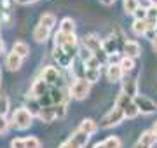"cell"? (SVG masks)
<instances>
[{
  "mask_svg": "<svg viewBox=\"0 0 157 148\" xmlns=\"http://www.w3.org/2000/svg\"><path fill=\"white\" fill-rule=\"evenodd\" d=\"M54 46L56 47H63L65 51L70 54V56L75 59V57L78 56V39L75 33H63V31H59L58 30L56 35H54Z\"/></svg>",
  "mask_w": 157,
  "mask_h": 148,
  "instance_id": "1",
  "label": "cell"
},
{
  "mask_svg": "<svg viewBox=\"0 0 157 148\" xmlns=\"http://www.w3.org/2000/svg\"><path fill=\"white\" fill-rule=\"evenodd\" d=\"M115 106H119V108L122 110L124 115H126V119H136L140 115V110L136 108L133 98H129L128 94H122V92L115 99Z\"/></svg>",
  "mask_w": 157,
  "mask_h": 148,
  "instance_id": "2",
  "label": "cell"
},
{
  "mask_svg": "<svg viewBox=\"0 0 157 148\" xmlns=\"http://www.w3.org/2000/svg\"><path fill=\"white\" fill-rule=\"evenodd\" d=\"M32 120H33V115L30 113L26 108H17L14 113H12L11 124L14 129L17 131H26L30 125H32Z\"/></svg>",
  "mask_w": 157,
  "mask_h": 148,
  "instance_id": "3",
  "label": "cell"
},
{
  "mask_svg": "<svg viewBox=\"0 0 157 148\" xmlns=\"http://www.w3.org/2000/svg\"><path fill=\"white\" fill-rule=\"evenodd\" d=\"M124 119H126V115H124L122 110L119 108V106H113V108H110L107 113L101 117L100 127H103V129H110V127H115V125H119L121 122H124Z\"/></svg>",
  "mask_w": 157,
  "mask_h": 148,
  "instance_id": "4",
  "label": "cell"
},
{
  "mask_svg": "<svg viewBox=\"0 0 157 148\" xmlns=\"http://www.w3.org/2000/svg\"><path fill=\"white\" fill-rule=\"evenodd\" d=\"M89 141V134L82 132L80 129H75V131L68 136V139L59 145V148H84Z\"/></svg>",
  "mask_w": 157,
  "mask_h": 148,
  "instance_id": "5",
  "label": "cell"
},
{
  "mask_svg": "<svg viewBox=\"0 0 157 148\" xmlns=\"http://www.w3.org/2000/svg\"><path fill=\"white\" fill-rule=\"evenodd\" d=\"M89 92H91V82H87L86 79H75V82L70 86V96L73 99H78V101L86 99L89 96Z\"/></svg>",
  "mask_w": 157,
  "mask_h": 148,
  "instance_id": "6",
  "label": "cell"
},
{
  "mask_svg": "<svg viewBox=\"0 0 157 148\" xmlns=\"http://www.w3.org/2000/svg\"><path fill=\"white\" fill-rule=\"evenodd\" d=\"M124 42H126V40L119 39L115 33H112V35H108L107 39H103L101 47H103V51L107 52L108 56H112V54H119V52L122 51Z\"/></svg>",
  "mask_w": 157,
  "mask_h": 148,
  "instance_id": "7",
  "label": "cell"
},
{
  "mask_svg": "<svg viewBox=\"0 0 157 148\" xmlns=\"http://www.w3.org/2000/svg\"><path fill=\"white\" fill-rule=\"evenodd\" d=\"M42 79L51 87H65L63 86V75L59 72V68H56V66H45L42 70Z\"/></svg>",
  "mask_w": 157,
  "mask_h": 148,
  "instance_id": "8",
  "label": "cell"
},
{
  "mask_svg": "<svg viewBox=\"0 0 157 148\" xmlns=\"http://www.w3.org/2000/svg\"><path fill=\"white\" fill-rule=\"evenodd\" d=\"M133 101H135L136 108L140 110V113L143 115H150L157 112V103L154 99H150L148 96H145V94H138L136 98H133Z\"/></svg>",
  "mask_w": 157,
  "mask_h": 148,
  "instance_id": "9",
  "label": "cell"
},
{
  "mask_svg": "<svg viewBox=\"0 0 157 148\" xmlns=\"http://www.w3.org/2000/svg\"><path fill=\"white\" fill-rule=\"evenodd\" d=\"M52 57H54V61L58 63V66H61V68H72L73 57L70 56L63 47L54 46V49H52Z\"/></svg>",
  "mask_w": 157,
  "mask_h": 148,
  "instance_id": "10",
  "label": "cell"
},
{
  "mask_svg": "<svg viewBox=\"0 0 157 148\" xmlns=\"http://www.w3.org/2000/svg\"><path fill=\"white\" fill-rule=\"evenodd\" d=\"M155 141H157L155 132L152 131V129H148V131H143L140 134L138 141L133 145V148H152L154 145H155Z\"/></svg>",
  "mask_w": 157,
  "mask_h": 148,
  "instance_id": "11",
  "label": "cell"
},
{
  "mask_svg": "<svg viewBox=\"0 0 157 148\" xmlns=\"http://www.w3.org/2000/svg\"><path fill=\"white\" fill-rule=\"evenodd\" d=\"M121 89H122V94H128L129 98H136L138 96V82H136V79H133V77H124L122 82H121Z\"/></svg>",
  "mask_w": 157,
  "mask_h": 148,
  "instance_id": "12",
  "label": "cell"
},
{
  "mask_svg": "<svg viewBox=\"0 0 157 148\" xmlns=\"http://www.w3.org/2000/svg\"><path fill=\"white\" fill-rule=\"evenodd\" d=\"M121 52H122V56H126V57L136 59V57L141 54V47H140V44H138L136 40H126Z\"/></svg>",
  "mask_w": 157,
  "mask_h": 148,
  "instance_id": "13",
  "label": "cell"
},
{
  "mask_svg": "<svg viewBox=\"0 0 157 148\" xmlns=\"http://www.w3.org/2000/svg\"><path fill=\"white\" fill-rule=\"evenodd\" d=\"M49 89H51V86L45 82L42 77H39V79L35 80L33 84H32V89H30V92H32V96L33 98H42V96H45L47 92H49Z\"/></svg>",
  "mask_w": 157,
  "mask_h": 148,
  "instance_id": "14",
  "label": "cell"
},
{
  "mask_svg": "<svg viewBox=\"0 0 157 148\" xmlns=\"http://www.w3.org/2000/svg\"><path fill=\"white\" fill-rule=\"evenodd\" d=\"M126 77L121 68V65H107V79L108 82H122V79Z\"/></svg>",
  "mask_w": 157,
  "mask_h": 148,
  "instance_id": "15",
  "label": "cell"
},
{
  "mask_svg": "<svg viewBox=\"0 0 157 148\" xmlns=\"http://www.w3.org/2000/svg\"><path fill=\"white\" fill-rule=\"evenodd\" d=\"M21 65H23V57L21 56H17L16 52H9L6 56V66L7 70H11V72H16V70L21 68Z\"/></svg>",
  "mask_w": 157,
  "mask_h": 148,
  "instance_id": "16",
  "label": "cell"
},
{
  "mask_svg": "<svg viewBox=\"0 0 157 148\" xmlns=\"http://www.w3.org/2000/svg\"><path fill=\"white\" fill-rule=\"evenodd\" d=\"M52 105H59V103H67V89L65 87H51L49 89Z\"/></svg>",
  "mask_w": 157,
  "mask_h": 148,
  "instance_id": "17",
  "label": "cell"
},
{
  "mask_svg": "<svg viewBox=\"0 0 157 148\" xmlns=\"http://www.w3.org/2000/svg\"><path fill=\"white\" fill-rule=\"evenodd\" d=\"M101 42H103V40H100L96 35H86L84 39H82V46L87 47L91 52H96V51L101 49Z\"/></svg>",
  "mask_w": 157,
  "mask_h": 148,
  "instance_id": "18",
  "label": "cell"
},
{
  "mask_svg": "<svg viewBox=\"0 0 157 148\" xmlns=\"http://www.w3.org/2000/svg\"><path fill=\"white\" fill-rule=\"evenodd\" d=\"M86 72H87V66L82 59L75 57L72 63V73L75 75V79H86Z\"/></svg>",
  "mask_w": 157,
  "mask_h": 148,
  "instance_id": "19",
  "label": "cell"
},
{
  "mask_svg": "<svg viewBox=\"0 0 157 148\" xmlns=\"http://www.w3.org/2000/svg\"><path fill=\"white\" fill-rule=\"evenodd\" d=\"M23 108H26L30 113L33 115V117H39L42 106H40V103H39V99H37V98L28 96V98H26V101H25V106H23Z\"/></svg>",
  "mask_w": 157,
  "mask_h": 148,
  "instance_id": "20",
  "label": "cell"
},
{
  "mask_svg": "<svg viewBox=\"0 0 157 148\" xmlns=\"http://www.w3.org/2000/svg\"><path fill=\"white\" fill-rule=\"evenodd\" d=\"M49 35H51L49 28H44V26H40V24H37L33 28V39H35V42H39V44L45 42V40L49 39Z\"/></svg>",
  "mask_w": 157,
  "mask_h": 148,
  "instance_id": "21",
  "label": "cell"
},
{
  "mask_svg": "<svg viewBox=\"0 0 157 148\" xmlns=\"http://www.w3.org/2000/svg\"><path fill=\"white\" fill-rule=\"evenodd\" d=\"M39 119L45 124H51V122H54L58 119L56 117V112H54V106H47V108H42L39 113Z\"/></svg>",
  "mask_w": 157,
  "mask_h": 148,
  "instance_id": "22",
  "label": "cell"
},
{
  "mask_svg": "<svg viewBox=\"0 0 157 148\" xmlns=\"http://www.w3.org/2000/svg\"><path fill=\"white\" fill-rule=\"evenodd\" d=\"M77 129H80L82 132H86V134H93V132H96V129H98V124H96L93 119H84L80 120V124H78Z\"/></svg>",
  "mask_w": 157,
  "mask_h": 148,
  "instance_id": "23",
  "label": "cell"
},
{
  "mask_svg": "<svg viewBox=\"0 0 157 148\" xmlns=\"http://www.w3.org/2000/svg\"><path fill=\"white\" fill-rule=\"evenodd\" d=\"M12 52H16L17 56H21L25 59L26 56H30V46L26 42H23V40H17V42H14V46H12Z\"/></svg>",
  "mask_w": 157,
  "mask_h": 148,
  "instance_id": "24",
  "label": "cell"
},
{
  "mask_svg": "<svg viewBox=\"0 0 157 148\" xmlns=\"http://www.w3.org/2000/svg\"><path fill=\"white\" fill-rule=\"evenodd\" d=\"M59 31L63 33H75V21H73L72 17H63L61 21H59Z\"/></svg>",
  "mask_w": 157,
  "mask_h": 148,
  "instance_id": "25",
  "label": "cell"
},
{
  "mask_svg": "<svg viewBox=\"0 0 157 148\" xmlns=\"http://www.w3.org/2000/svg\"><path fill=\"white\" fill-rule=\"evenodd\" d=\"M39 24H40V26H44V28L52 30V26L56 24V16H54V14H51V12H45V14L40 16Z\"/></svg>",
  "mask_w": 157,
  "mask_h": 148,
  "instance_id": "26",
  "label": "cell"
},
{
  "mask_svg": "<svg viewBox=\"0 0 157 148\" xmlns=\"http://www.w3.org/2000/svg\"><path fill=\"white\" fill-rule=\"evenodd\" d=\"M121 68H122L124 75L131 73V72L135 70V59H131V57L122 56V59H121Z\"/></svg>",
  "mask_w": 157,
  "mask_h": 148,
  "instance_id": "27",
  "label": "cell"
},
{
  "mask_svg": "<svg viewBox=\"0 0 157 148\" xmlns=\"http://www.w3.org/2000/svg\"><path fill=\"white\" fill-rule=\"evenodd\" d=\"M133 33L135 35H143L145 37V33H147V30H148V26H147V21H133Z\"/></svg>",
  "mask_w": 157,
  "mask_h": 148,
  "instance_id": "28",
  "label": "cell"
},
{
  "mask_svg": "<svg viewBox=\"0 0 157 148\" xmlns=\"http://www.w3.org/2000/svg\"><path fill=\"white\" fill-rule=\"evenodd\" d=\"M103 143H105L107 148H121L122 146V141H121L119 136H108L107 139H103Z\"/></svg>",
  "mask_w": 157,
  "mask_h": 148,
  "instance_id": "29",
  "label": "cell"
},
{
  "mask_svg": "<svg viewBox=\"0 0 157 148\" xmlns=\"http://www.w3.org/2000/svg\"><path fill=\"white\" fill-rule=\"evenodd\" d=\"M7 112H9V98L0 92V117H6Z\"/></svg>",
  "mask_w": 157,
  "mask_h": 148,
  "instance_id": "30",
  "label": "cell"
},
{
  "mask_svg": "<svg viewBox=\"0 0 157 148\" xmlns=\"http://www.w3.org/2000/svg\"><path fill=\"white\" fill-rule=\"evenodd\" d=\"M100 77H101V70H91V68H87V72H86V80L91 82V84L98 82Z\"/></svg>",
  "mask_w": 157,
  "mask_h": 148,
  "instance_id": "31",
  "label": "cell"
},
{
  "mask_svg": "<svg viewBox=\"0 0 157 148\" xmlns=\"http://www.w3.org/2000/svg\"><path fill=\"white\" fill-rule=\"evenodd\" d=\"M140 7V0H128L124 2V11L126 14H135V11Z\"/></svg>",
  "mask_w": 157,
  "mask_h": 148,
  "instance_id": "32",
  "label": "cell"
},
{
  "mask_svg": "<svg viewBox=\"0 0 157 148\" xmlns=\"http://www.w3.org/2000/svg\"><path fill=\"white\" fill-rule=\"evenodd\" d=\"M93 56H94V54H93V52H91L89 49H87V47H84V46H80V47H78V56H77L78 59H82L84 63H87Z\"/></svg>",
  "mask_w": 157,
  "mask_h": 148,
  "instance_id": "33",
  "label": "cell"
},
{
  "mask_svg": "<svg viewBox=\"0 0 157 148\" xmlns=\"http://www.w3.org/2000/svg\"><path fill=\"white\" fill-rule=\"evenodd\" d=\"M93 54H94V57L101 63V66H107V65H108V54H107L105 51H103V47H101L100 51L93 52Z\"/></svg>",
  "mask_w": 157,
  "mask_h": 148,
  "instance_id": "34",
  "label": "cell"
},
{
  "mask_svg": "<svg viewBox=\"0 0 157 148\" xmlns=\"http://www.w3.org/2000/svg\"><path fill=\"white\" fill-rule=\"evenodd\" d=\"M133 17H135L136 21H147V7L140 6V7H138V9L135 11Z\"/></svg>",
  "mask_w": 157,
  "mask_h": 148,
  "instance_id": "35",
  "label": "cell"
},
{
  "mask_svg": "<svg viewBox=\"0 0 157 148\" xmlns=\"http://www.w3.org/2000/svg\"><path fill=\"white\" fill-rule=\"evenodd\" d=\"M54 106V112H56L58 119H63L67 115V103H59V105H52Z\"/></svg>",
  "mask_w": 157,
  "mask_h": 148,
  "instance_id": "36",
  "label": "cell"
},
{
  "mask_svg": "<svg viewBox=\"0 0 157 148\" xmlns=\"http://www.w3.org/2000/svg\"><path fill=\"white\" fill-rule=\"evenodd\" d=\"M25 143H26V148H42L40 141H39V139H37L35 136H28V138H25Z\"/></svg>",
  "mask_w": 157,
  "mask_h": 148,
  "instance_id": "37",
  "label": "cell"
},
{
  "mask_svg": "<svg viewBox=\"0 0 157 148\" xmlns=\"http://www.w3.org/2000/svg\"><path fill=\"white\" fill-rule=\"evenodd\" d=\"M86 66H87V68H91V70H101V63L98 61V59H96L94 56L91 57L89 61L86 63Z\"/></svg>",
  "mask_w": 157,
  "mask_h": 148,
  "instance_id": "38",
  "label": "cell"
},
{
  "mask_svg": "<svg viewBox=\"0 0 157 148\" xmlns=\"http://www.w3.org/2000/svg\"><path fill=\"white\" fill-rule=\"evenodd\" d=\"M11 148H26L25 138H14V139L11 141Z\"/></svg>",
  "mask_w": 157,
  "mask_h": 148,
  "instance_id": "39",
  "label": "cell"
},
{
  "mask_svg": "<svg viewBox=\"0 0 157 148\" xmlns=\"http://www.w3.org/2000/svg\"><path fill=\"white\" fill-rule=\"evenodd\" d=\"M147 19H157V7L155 6L147 7Z\"/></svg>",
  "mask_w": 157,
  "mask_h": 148,
  "instance_id": "40",
  "label": "cell"
},
{
  "mask_svg": "<svg viewBox=\"0 0 157 148\" xmlns=\"http://www.w3.org/2000/svg\"><path fill=\"white\" fill-rule=\"evenodd\" d=\"M7 129H9V120H7L6 117H0V136L6 134Z\"/></svg>",
  "mask_w": 157,
  "mask_h": 148,
  "instance_id": "41",
  "label": "cell"
},
{
  "mask_svg": "<svg viewBox=\"0 0 157 148\" xmlns=\"http://www.w3.org/2000/svg\"><path fill=\"white\" fill-rule=\"evenodd\" d=\"M121 59H122L121 54H112L108 56V65H121Z\"/></svg>",
  "mask_w": 157,
  "mask_h": 148,
  "instance_id": "42",
  "label": "cell"
},
{
  "mask_svg": "<svg viewBox=\"0 0 157 148\" xmlns=\"http://www.w3.org/2000/svg\"><path fill=\"white\" fill-rule=\"evenodd\" d=\"M145 37H147V39H148V40L152 42V40H154V39L157 37V33H155V28H148V30H147V33H145Z\"/></svg>",
  "mask_w": 157,
  "mask_h": 148,
  "instance_id": "43",
  "label": "cell"
},
{
  "mask_svg": "<svg viewBox=\"0 0 157 148\" xmlns=\"http://www.w3.org/2000/svg\"><path fill=\"white\" fill-rule=\"evenodd\" d=\"M14 2H17V4H33V2H37V0H14Z\"/></svg>",
  "mask_w": 157,
  "mask_h": 148,
  "instance_id": "44",
  "label": "cell"
},
{
  "mask_svg": "<svg viewBox=\"0 0 157 148\" xmlns=\"http://www.w3.org/2000/svg\"><path fill=\"white\" fill-rule=\"evenodd\" d=\"M150 44H152V49H154V52H157V37H155L154 40H152Z\"/></svg>",
  "mask_w": 157,
  "mask_h": 148,
  "instance_id": "45",
  "label": "cell"
},
{
  "mask_svg": "<svg viewBox=\"0 0 157 148\" xmlns=\"http://www.w3.org/2000/svg\"><path fill=\"white\" fill-rule=\"evenodd\" d=\"M101 4H103V6H112L113 2H115V0H100Z\"/></svg>",
  "mask_w": 157,
  "mask_h": 148,
  "instance_id": "46",
  "label": "cell"
},
{
  "mask_svg": "<svg viewBox=\"0 0 157 148\" xmlns=\"http://www.w3.org/2000/svg\"><path fill=\"white\" fill-rule=\"evenodd\" d=\"M93 148H107V146H105V143H103V141H100V143H96Z\"/></svg>",
  "mask_w": 157,
  "mask_h": 148,
  "instance_id": "47",
  "label": "cell"
},
{
  "mask_svg": "<svg viewBox=\"0 0 157 148\" xmlns=\"http://www.w3.org/2000/svg\"><path fill=\"white\" fill-rule=\"evenodd\" d=\"M2 51H4V40L0 39V52H2Z\"/></svg>",
  "mask_w": 157,
  "mask_h": 148,
  "instance_id": "48",
  "label": "cell"
},
{
  "mask_svg": "<svg viewBox=\"0 0 157 148\" xmlns=\"http://www.w3.org/2000/svg\"><path fill=\"white\" fill-rule=\"evenodd\" d=\"M152 131L155 132V136H157V122H155V124H154V127H152Z\"/></svg>",
  "mask_w": 157,
  "mask_h": 148,
  "instance_id": "49",
  "label": "cell"
},
{
  "mask_svg": "<svg viewBox=\"0 0 157 148\" xmlns=\"http://www.w3.org/2000/svg\"><path fill=\"white\" fill-rule=\"evenodd\" d=\"M150 6H155L157 7V0H150Z\"/></svg>",
  "mask_w": 157,
  "mask_h": 148,
  "instance_id": "50",
  "label": "cell"
},
{
  "mask_svg": "<svg viewBox=\"0 0 157 148\" xmlns=\"http://www.w3.org/2000/svg\"><path fill=\"white\" fill-rule=\"evenodd\" d=\"M0 80H2V73H0Z\"/></svg>",
  "mask_w": 157,
  "mask_h": 148,
  "instance_id": "51",
  "label": "cell"
},
{
  "mask_svg": "<svg viewBox=\"0 0 157 148\" xmlns=\"http://www.w3.org/2000/svg\"><path fill=\"white\" fill-rule=\"evenodd\" d=\"M155 33H157V26H155Z\"/></svg>",
  "mask_w": 157,
  "mask_h": 148,
  "instance_id": "52",
  "label": "cell"
},
{
  "mask_svg": "<svg viewBox=\"0 0 157 148\" xmlns=\"http://www.w3.org/2000/svg\"><path fill=\"white\" fill-rule=\"evenodd\" d=\"M124 2H128V0H124Z\"/></svg>",
  "mask_w": 157,
  "mask_h": 148,
  "instance_id": "53",
  "label": "cell"
},
{
  "mask_svg": "<svg viewBox=\"0 0 157 148\" xmlns=\"http://www.w3.org/2000/svg\"><path fill=\"white\" fill-rule=\"evenodd\" d=\"M148 2H150V0H148Z\"/></svg>",
  "mask_w": 157,
  "mask_h": 148,
  "instance_id": "54",
  "label": "cell"
}]
</instances>
